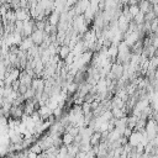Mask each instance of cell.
<instances>
[{
    "mask_svg": "<svg viewBox=\"0 0 158 158\" xmlns=\"http://www.w3.org/2000/svg\"><path fill=\"white\" fill-rule=\"evenodd\" d=\"M123 20H125V17L122 16V17H121V20H120V23H121V22H123ZM128 25H130V23H128V21H126V22H125V26H128Z\"/></svg>",
    "mask_w": 158,
    "mask_h": 158,
    "instance_id": "cell-2",
    "label": "cell"
},
{
    "mask_svg": "<svg viewBox=\"0 0 158 158\" xmlns=\"http://www.w3.org/2000/svg\"><path fill=\"white\" fill-rule=\"evenodd\" d=\"M70 53V47L69 46H63L59 51H58V56L62 58V59H65Z\"/></svg>",
    "mask_w": 158,
    "mask_h": 158,
    "instance_id": "cell-1",
    "label": "cell"
}]
</instances>
